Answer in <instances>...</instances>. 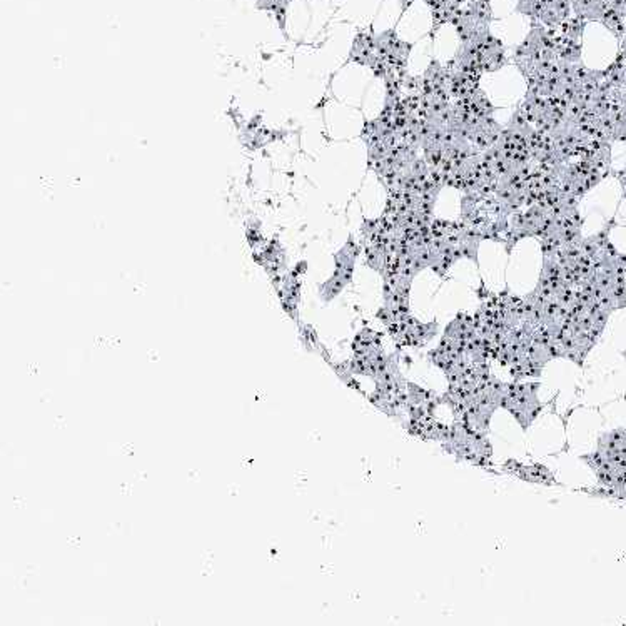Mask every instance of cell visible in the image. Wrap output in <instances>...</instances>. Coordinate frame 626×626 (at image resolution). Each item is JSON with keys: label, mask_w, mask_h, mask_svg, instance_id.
<instances>
[{"label": "cell", "mask_w": 626, "mask_h": 626, "mask_svg": "<svg viewBox=\"0 0 626 626\" xmlns=\"http://www.w3.org/2000/svg\"><path fill=\"white\" fill-rule=\"evenodd\" d=\"M349 62L372 67L376 62V36L368 32L357 34L349 52Z\"/></svg>", "instance_id": "cell-1"}, {"label": "cell", "mask_w": 626, "mask_h": 626, "mask_svg": "<svg viewBox=\"0 0 626 626\" xmlns=\"http://www.w3.org/2000/svg\"><path fill=\"white\" fill-rule=\"evenodd\" d=\"M513 473L516 476L523 478V480L531 481V483H544V484H553V476L548 471L544 466H519L518 469H513Z\"/></svg>", "instance_id": "cell-2"}, {"label": "cell", "mask_w": 626, "mask_h": 626, "mask_svg": "<svg viewBox=\"0 0 626 626\" xmlns=\"http://www.w3.org/2000/svg\"><path fill=\"white\" fill-rule=\"evenodd\" d=\"M411 3H413V0H401V5H403V10H406L407 7L411 5Z\"/></svg>", "instance_id": "cell-3"}]
</instances>
